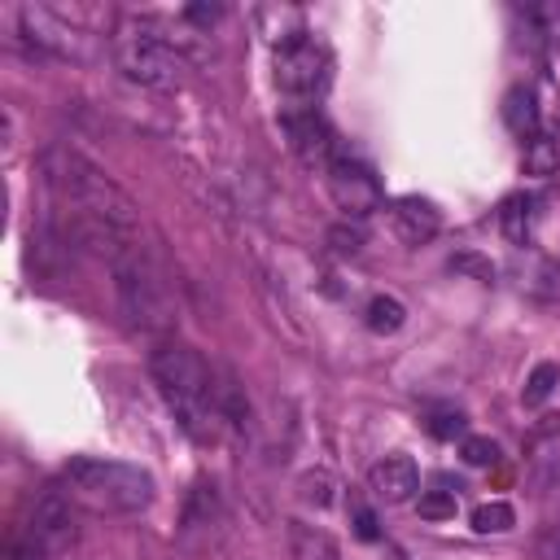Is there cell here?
I'll return each instance as SVG.
<instances>
[{
    "instance_id": "1",
    "label": "cell",
    "mask_w": 560,
    "mask_h": 560,
    "mask_svg": "<svg viewBox=\"0 0 560 560\" xmlns=\"http://www.w3.org/2000/svg\"><path fill=\"white\" fill-rule=\"evenodd\" d=\"M149 376H153L158 394L166 398V407L175 411L179 429L197 442H210L223 420V402H219L210 363L184 341H162L149 354Z\"/></svg>"
},
{
    "instance_id": "2",
    "label": "cell",
    "mask_w": 560,
    "mask_h": 560,
    "mask_svg": "<svg viewBox=\"0 0 560 560\" xmlns=\"http://www.w3.org/2000/svg\"><path fill=\"white\" fill-rule=\"evenodd\" d=\"M61 477H66V490L74 494V503H83L92 512H109V516L144 512L158 494V481L149 468L122 464V459H101V455H74L61 468Z\"/></svg>"
},
{
    "instance_id": "3",
    "label": "cell",
    "mask_w": 560,
    "mask_h": 560,
    "mask_svg": "<svg viewBox=\"0 0 560 560\" xmlns=\"http://www.w3.org/2000/svg\"><path fill=\"white\" fill-rule=\"evenodd\" d=\"M114 57L122 66L127 79L144 83V88H179L192 70L184 44H175V35H166V26L149 22V18H131L114 31Z\"/></svg>"
},
{
    "instance_id": "4",
    "label": "cell",
    "mask_w": 560,
    "mask_h": 560,
    "mask_svg": "<svg viewBox=\"0 0 560 560\" xmlns=\"http://www.w3.org/2000/svg\"><path fill=\"white\" fill-rule=\"evenodd\" d=\"M109 271H114V289H118V306H122L127 324H136L144 332H162V328L175 324V302L166 293V280L144 258V249H131V254L114 258Z\"/></svg>"
},
{
    "instance_id": "5",
    "label": "cell",
    "mask_w": 560,
    "mask_h": 560,
    "mask_svg": "<svg viewBox=\"0 0 560 560\" xmlns=\"http://www.w3.org/2000/svg\"><path fill=\"white\" fill-rule=\"evenodd\" d=\"M328 79H332V52L315 35L298 31L289 44H276V88L298 105L315 101L328 88Z\"/></svg>"
},
{
    "instance_id": "6",
    "label": "cell",
    "mask_w": 560,
    "mask_h": 560,
    "mask_svg": "<svg viewBox=\"0 0 560 560\" xmlns=\"http://www.w3.org/2000/svg\"><path fill=\"white\" fill-rule=\"evenodd\" d=\"M324 184H328V197L337 201V210H346V219H354V223L385 206L376 171L359 158H332L324 171Z\"/></svg>"
},
{
    "instance_id": "7",
    "label": "cell",
    "mask_w": 560,
    "mask_h": 560,
    "mask_svg": "<svg viewBox=\"0 0 560 560\" xmlns=\"http://www.w3.org/2000/svg\"><path fill=\"white\" fill-rule=\"evenodd\" d=\"M26 542H35V551L44 560H57L74 542V494L66 486H44L39 490V499L31 508Z\"/></svg>"
},
{
    "instance_id": "8",
    "label": "cell",
    "mask_w": 560,
    "mask_h": 560,
    "mask_svg": "<svg viewBox=\"0 0 560 560\" xmlns=\"http://www.w3.org/2000/svg\"><path fill=\"white\" fill-rule=\"evenodd\" d=\"M280 127H284V136H289V149H293L306 166H324V171H328V162L337 158V153H332V127H328V118H324L315 105H293V109H284V114H280Z\"/></svg>"
},
{
    "instance_id": "9",
    "label": "cell",
    "mask_w": 560,
    "mask_h": 560,
    "mask_svg": "<svg viewBox=\"0 0 560 560\" xmlns=\"http://www.w3.org/2000/svg\"><path fill=\"white\" fill-rule=\"evenodd\" d=\"M389 228L402 245H429L438 232H442V210L429 201V197H394L389 201Z\"/></svg>"
},
{
    "instance_id": "10",
    "label": "cell",
    "mask_w": 560,
    "mask_h": 560,
    "mask_svg": "<svg viewBox=\"0 0 560 560\" xmlns=\"http://www.w3.org/2000/svg\"><path fill=\"white\" fill-rule=\"evenodd\" d=\"M368 490L385 503H407L420 490V468L411 455H385L368 468Z\"/></svg>"
},
{
    "instance_id": "11",
    "label": "cell",
    "mask_w": 560,
    "mask_h": 560,
    "mask_svg": "<svg viewBox=\"0 0 560 560\" xmlns=\"http://www.w3.org/2000/svg\"><path fill=\"white\" fill-rule=\"evenodd\" d=\"M22 31H26V39L35 44V48H48V52H57V57H83V44H79V31L74 26H66V22H57V13H48V9H22Z\"/></svg>"
},
{
    "instance_id": "12",
    "label": "cell",
    "mask_w": 560,
    "mask_h": 560,
    "mask_svg": "<svg viewBox=\"0 0 560 560\" xmlns=\"http://www.w3.org/2000/svg\"><path fill=\"white\" fill-rule=\"evenodd\" d=\"M534 223H538V197L534 192H508L499 201V228L512 245H529Z\"/></svg>"
},
{
    "instance_id": "13",
    "label": "cell",
    "mask_w": 560,
    "mask_h": 560,
    "mask_svg": "<svg viewBox=\"0 0 560 560\" xmlns=\"http://www.w3.org/2000/svg\"><path fill=\"white\" fill-rule=\"evenodd\" d=\"M503 122L521 140H534L542 131V114H538V101H534L529 88H508V96H503Z\"/></svg>"
},
{
    "instance_id": "14",
    "label": "cell",
    "mask_w": 560,
    "mask_h": 560,
    "mask_svg": "<svg viewBox=\"0 0 560 560\" xmlns=\"http://www.w3.org/2000/svg\"><path fill=\"white\" fill-rule=\"evenodd\" d=\"M289 551H293V560H341L337 538L306 521H289Z\"/></svg>"
},
{
    "instance_id": "15",
    "label": "cell",
    "mask_w": 560,
    "mask_h": 560,
    "mask_svg": "<svg viewBox=\"0 0 560 560\" xmlns=\"http://www.w3.org/2000/svg\"><path fill=\"white\" fill-rule=\"evenodd\" d=\"M223 521V503H219V486L214 481H197L188 503H184V534L192 529H210Z\"/></svg>"
},
{
    "instance_id": "16",
    "label": "cell",
    "mask_w": 560,
    "mask_h": 560,
    "mask_svg": "<svg viewBox=\"0 0 560 560\" xmlns=\"http://www.w3.org/2000/svg\"><path fill=\"white\" fill-rule=\"evenodd\" d=\"M521 166H525V175H538V179L556 175V171H560V136L538 131L534 140H525V158H521Z\"/></svg>"
},
{
    "instance_id": "17",
    "label": "cell",
    "mask_w": 560,
    "mask_h": 560,
    "mask_svg": "<svg viewBox=\"0 0 560 560\" xmlns=\"http://www.w3.org/2000/svg\"><path fill=\"white\" fill-rule=\"evenodd\" d=\"M363 324H368L376 337H389V332H398V328L407 324V306H402L398 298H389V293H376V298L363 306Z\"/></svg>"
},
{
    "instance_id": "18",
    "label": "cell",
    "mask_w": 560,
    "mask_h": 560,
    "mask_svg": "<svg viewBox=\"0 0 560 560\" xmlns=\"http://www.w3.org/2000/svg\"><path fill=\"white\" fill-rule=\"evenodd\" d=\"M424 429L438 438V442H464L468 438V416L459 411V407H451V402H442V407H429V416H424Z\"/></svg>"
},
{
    "instance_id": "19",
    "label": "cell",
    "mask_w": 560,
    "mask_h": 560,
    "mask_svg": "<svg viewBox=\"0 0 560 560\" xmlns=\"http://www.w3.org/2000/svg\"><path fill=\"white\" fill-rule=\"evenodd\" d=\"M468 525H472L477 534H508V529L516 525V512H512V503L490 499V503H477V508H472Z\"/></svg>"
},
{
    "instance_id": "20",
    "label": "cell",
    "mask_w": 560,
    "mask_h": 560,
    "mask_svg": "<svg viewBox=\"0 0 560 560\" xmlns=\"http://www.w3.org/2000/svg\"><path fill=\"white\" fill-rule=\"evenodd\" d=\"M556 385H560V368L556 363H534V372L525 376V389H521L525 407H542Z\"/></svg>"
},
{
    "instance_id": "21",
    "label": "cell",
    "mask_w": 560,
    "mask_h": 560,
    "mask_svg": "<svg viewBox=\"0 0 560 560\" xmlns=\"http://www.w3.org/2000/svg\"><path fill=\"white\" fill-rule=\"evenodd\" d=\"M298 494H302V503L328 508V503L337 499V481H332V472H324V468H311V472H302V477H298Z\"/></svg>"
},
{
    "instance_id": "22",
    "label": "cell",
    "mask_w": 560,
    "mask_h": 560,
    "mask_svg": "<svg viewBox=\"0 0 560 560\" xmlns=\"http://www.w3.org/2000/svg\"><path fill=\"white\" fill-rule=\"evenodd\" d=\"M328 245H332V254H341V258H354L363 245H368V232H363V223H337V228H328Z\"/></svg>"
},
{
    "instance_id": "23",
    "label": "cell",
    "mask_w": 560,
    "mask_h": 560,
    "mask_svg": "<svg viewBox=\"0 0 560 560\" xmlns=\"http://www.w3.org/2000/svg\"><path fill=\"white\" fill-rule=\"evenodd\" d=\"M459 459L472 464V468H486V464H499V442L486 438V433H468L459 442Z\"/></svg>"
},
{
    "instance_id": "24",
    "label": "cell",
    "mask_w": 560,
    "mask_h": 560,
    "mask_svg": "<svg viewBox=\"0 0 560 560\" xmlns=\"http://www.w3.org/2000/svg\"><path fill=\"white\" fill-rule=\"evenodd\" d=\"M346 512H350V529H354V538H363V542H376V538H381V521H376V512H372L359 494H350Z\"/></svg>"
},
{
    "instance_id": "25",
    "label": "cell",
    "mask_w": 560,
    "mask_h": 560,
    "mask_svg": "<svg viewBox=\"0 0 560 560\" xmlns=\"http://www.w3.org/2000/svg\"><path fill=\"white\" fill-rule=\"evenodd\" d=\"M416 508L424 521H451L455 516V490H424Z\"/></svg>"
},
{
    "instance_id": "26",
    "label": "cell",
    "mask_w": 560,
    "mask_h": 560,
    "mask_svg": "<svg viewBox=\"0 0 560 560\" xmlns=\"http://www.w3.org/2000/svg\"><path fill=\"white\" fill-rule=\"evenodd\" d=\"M451 271H459V276H472V280H494V262L490 258H481V254H455L451 258Z\"/></svg>"
},
{
    "instance_id": "27",
    "label": "cell",
    "mask_w": 560,
    "mask_h": 560,
    "mask_svg": "<svg viewBox=\"0 0 560 560\" xmlns=\"http://www.w3.org/2000/svg\"><path fill=\"white\" fill-rule=\"evenodd\" d=\"M184 22H197V26L210 31V26L219 22V4H188V9H184Z\"/></svg>"
},
{
    "instance_id": "28",
    "label": "cell",
    "mask_w": 560,
    "mask_h": 560,
    "mask_svg": "<svg viewBox=\"0 0 560 560\" xmlns=\"http://www.w3.org/2000/svg\"><path fill=\"white\" fill-rule=\"evenodd\" d=\"M9 560H44V556H39V551H35V542H18V547H13V556H9Z\"/></svg>"
}]
</instances>
